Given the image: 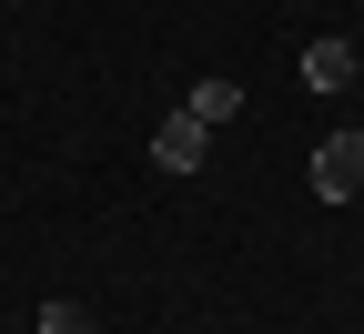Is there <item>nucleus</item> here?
<instances>
[{
    "label": "nucleus",
    "mask_w": 364,
    "mask_h": 334,
    "mask_svg": "<svg viewBox=\"0 0 364 334\" xmlns=\"http://www.w3.org/2000/svg\"><path fill=\"white\" fill-rule=\"evenodd\" d=\"M314 193H324V203L364 193V132H324V142H314Z\"/></svg>",
    "instance_id": "nucleus-1"
},
{
    "label": "nucleus",
    "mask_w": 364,
    "mask_h": 334,
    "mask_svg": "<svg viewBox=\"0 0 364 334\" xmlns=\"http://www.w3.org/2000/svg\"><path fill=\"white\" fill-rule=\"evenodd\" d=\"M203 152H213V132H203L193 112H172V122L152 132V162H162V172H203Z\"/></svg>",
    "instance_id": "nucleus-2"
},
{
    "label": "nucleus",
    "mask_w": 364,
    "mask_h": 334,
    "mask_svg": "<svg viewBox=\"0 0 364 334\" xmlns=\"http://www.w3.org/2000/svg\"><path fill=\"white\" fill-rule=\"evenodd\" d=\"M304 81H314V91H354V81H364V51H344V41H304Z\"/></svg>",
    "instance_id": "nucleus-3"
},
{
    "label": "nucleus",
    "mask_w": 364,
    "mask_h": 334,
    "mask_svg": "<svg viewBox=\"0 0 364 334\" xmlns=\"http://www.w3.org/2000/svg\"><path fill=\"white\" fill-rule=\"evenodd\" d=\"M182 112H193L203 132H223V122L243 112V81H223V71H213V81H193V91H182Z\"/></svg>",
    "instance_id": "nucleus-4"
},
{
    "label": "nucleus",
    "mask_w": 364,
    "mask_h": 334,
    "mask_svg": "<svg viewBox=\"0 0 364 334\" xmlns=\"http://www.w3.org/2000/svg\"><path fill=\"white\" fill-rule=\"evenodd\" d=\"M41 334H91V314H81L71 294H51V304H41Z\"/></svg>",
    "instance_id": "nucleus-5"
},
{
    "label": "nucleus",
    "mask_w": 364,
    "mask_h": 334,
    "mask_svg": "<svg viewBox=\"0 0 364 334\" xmlns=\"http://www.w3.org/2000/svg\"><path fill=\"white\" fill-rule=\"evenodd\" d=\"M354 91H364V81H354Z\"/></svg>",
    "instance_id": "nucleus-6"
}]
</instances>
